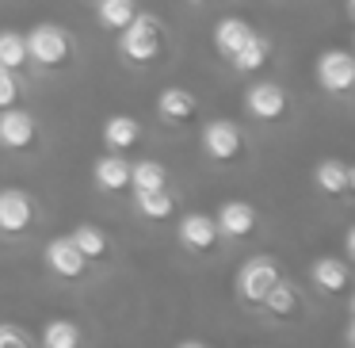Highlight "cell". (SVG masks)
I'll list each match as a JSON object with an SVG mask.
<instances>
[{
  "mask_svg": "<svg viewBox=\"0 0 355 348\" xmlns=\"http://www.w3.org/2000/svg\"><path fill=\"white\" fill-rule=\"evenodd\" d=\"M286 92L283 85H275V81H260V85H252L245 92V111L256 119V123H275V119L286 115Z\"/></svg>",
  "mask_w": 355,
  "mask_h": 348,
  "instance_id": "cell-8",
  "label": "cell"
},
{
  "mask_svg": "<svg viewBox=\"0 0 355 348\" xmlns=\"http://www.w3.org/2000/svg\"><path fill=\"white\" fill-rule=\"evenodd\" d=\"M283 276L275 264V256H248L245 264L237 268V295L241 302H248V306H260L263 295L271 291V283Z\"/></svg>",
  "mask_w": 355,
  "mask_h": 348,
  "instance_id": "cell-4",
  "label": "cell"
},
{
  "mask_svg": "<svg viewBox=\"0 0 355 348\" xmlns=\"http://www.w3.org/2000/svg\"><path fill=\"white\" fill-rule=\"evenodd\" d=\"M248 35H252V24H248V19L225 16V19H218V24H214V50H218L222 58H233Z\"/></svg>",
  "mask_w": 355,
  "mask_h": 348,
  "instance_id": "cell-18",
  "label": "cell"
},
{
  "mask_svg": "<svg viewBox=\"0 0 355 348\" xmlns=\"http://www.w3.org/2000/svg\"><path fill=\"white\" fill-rule=\"evenodd\" d=\"M69 238L77 241V249L88 256V260H103V256L111 253V241H107V233H103L100 226H77Z\"/></svg>",
  "mask_w": 355,
  "mask_h": 348,
  "instance_id": "cell-24",
  "label": "cell"
},
{
  "mask_svg": "<svg viewBox=\"0 0 355 348\" xmlns=\"http://www.w3.org/2000/svg\"><path fill=\"white\" fill-rule=\"evenodd\" d=\"M195 111H199L195 92H187V88H180V85L164 88V92L157 96V115H161V123H168V126H184L187 119H195Z\"/></svg>",
  "mask_w": 355,
  "mask_h": 348,
  "instance_id": "cell-12",
  "label": "cell"
},
{
  "mask_svg": "<svg viewBox=\"0 0 355 348\" xmlns=\"http://www.w3.org/2000/svg\"><path fill=\"white\" fill-rule=\"evenodd\" d=\"M344 249H347V256H352V260H355V226H352V230H347V238H344Z\"/></svg>",
  "mask_w": 355,
  "mask_h": 348,
  "instance_id": "cell-29",
  "label": "cell"
},
{
  "mask_svg": "<svg viewBox=\"0 0 355 348\" xmlns=\"http://www.w3.org/2000/svg\"><path fill=\"white\" fill-rule=\"evenodd\" d=\"M0 65L24 69L27 65V35L24 31H0Z\"/></svg>",
  "mask_w": 355,
  "mask_h": 348,
  "instance_id": "cell-25",
  "label": "cell"
},
{
  "mask_svg": "<svg viewBox=\"0 0 355 348\" xmlns=\"http://www.w3.org/2000/svg\"><path fill=\"white\" fill-rule=\"evenodd\" d=\"M164 50V24L153 12H134V19L119 31V54L130 65H149Z\"/></svg>",
  "mask_w": 355,
  "mask_h": 348,
  "instance_id": "cell-1",
  "label": "cell"
},
{
  "mask_svg": "<svg viewBox=\"0 0 355 348\" xmlns=\"http://www.w3.org/2000/svg\"><path fill=\"white\" fill-rule=\"evenodd\" d=\"M344 340H347V345L355 348V317H352V322H347V329H344Z\"/></svg>",
  "mask_w": 355,
  "mask_h": 348,
  "instance_id": "cell-30",
  "label": "cell"
},
{
  "mask_svg": "<svg viewBox=\"0 0 355 348\" xmlns=\"http://www.w3.org/2000/svg\"><path fill=\"white\" fill-rule=\"evenodd\" d=\"M19 96H24V88H19L16 69H4V65H0V108H12Z\"/></svg>",
  "mask_w": 355,
  "mask_h": 348,
  "instance_id": "cell-27",
  "label": "cell"
},
{
  "mask_svg": "<svg viewBox=\"0 0 355 348\" xmlns=\"http://www.w3.org/2000/svg\"><path fill=\"white\" fill-rule=\"evenodd\" d=\"M313 73H317V85L329 96H347L355 88V54H347V50H340V47L324 50V54L317 58Z\"/></svg>",
  "mask_w": 355,
  "mask_h": 348,
  "instance_id": "cell-5",
  "label": "cell"
},
{
  "mask_svg": "<svg viewBox=\"0 0 355 348\" xmlns=\"http://www.w3.org/2000/svg\"><path fill=\"white\" fill-rule=\"evenodd\" d=\"M31 333L24 325H12V322H0V348H31Z\"/></svg>",
  "mask_w": 355,
  "mask_h": 348,
  "instance_id": "cell-26",
  "label": "cell"
},
{
  "mask_svg": "<svg viewBox=\"0 0 355 348\" xmlns=\"http://www.w3.org/2000/svg\"><path fill=\"white\" fill-rule=\"evenodd\" d=\"M73 54H77V42L65 27L39 24L27 31V62H35L39 69H62L73 62Z\"/></svg>",
  "mask_w": 355,
  "mask_h": 348,
  "instance_id": "cell-2",
  "label": "cell"
},
{
  "mask_svg": "<svg viewBox=\"0 0 355 348\" xmlns=\"http://www.w3.org/2000/svg\"><path fill=\"white\" fill-rule=\"evenodd\" d=\"M260 306L268 310V314L275 317V322H291V317H298V314H302V291L291 283V279L279 276L275 283H271V291L263 295Z\"/></svg>",
  "mask_w": 355,
  "mask_h": 348,
  "instance_id": "cell-13",
  "label": "cell"
},
{
  "mask_svg": "<svg viewBox=\"0 0 355 348\" xmlns=\"http://www.w3.org/2000/svg\"><path fill=\"white\" fill-rule=\"evenodd\" d=\"M35 230V199L19 188L0 192V233L4 238H27Z\"/></svg>",
  "mask_w": 355,
  "mask_h": 348,
  "instance_id": "cell-6",
  "label": "cell"
},
{
  "mask_svg": "<svg viewBox=\"0 0 355 348\" xmlns=\"http://www.w3.org/2000/svg\"><path fill=\"white\" fill-rule=\"evenodd\" d=\"M191 4H210V0H191Z\"/></svg>",
  "mask_w": 355,
  "mask_h": 348,
  "instance_id": "cell-33",
  "label": "cell"
},
{
  "mask_svg": "<svg viewBox=\"0 0 355 348\" xmlns=\"http://www.w3.org/2000/svg\"><path fill=\"white\" fill-rule=\"evenodd\" d=\"M42 260H46V268L62 279H80L88 272V256L77 249L73 238H50L46 249H42Z\"/></svg>",
  "mask_w": 355,
  "mask_h": 348,
  "instance_id": "cell-9",
  "label": "cell"
},
{
  "mask_svg": "<svg viewBox=\"0 0 355 348\" xmlns=\"http://www.w3.org/2000/svg\"><path fill=\"white\" fill-rule=\"evenodd\" d=\"M168 184V169L153 157L130 165V192H146V188H164Z\"/></svg>",
  "mask_w": 355,
  "mask_h": 348,
  "instance_id": "cell-22",
  "label": "cell"
},
{
  "mask_svg": "<svg viewBox=\"0 0 355 348\" xmlns=\"http://www.w3.org/2000/svg\"><path fill=\"white\" fill-rule=\"evenodd\" d=\"M39 340L46 348H77L80 345V325L69 322V317H54V322H46V329H42Z\"/></svg>",
  "mask_w": 355,
  "mask_h": 348,
  "instance_id": "cell-23",
  "label": "cell"
},
{
  "mask_svg": "<svg viewBox=\"0 0 355 348\" xmlns=\"http://www.w3.org/2000/svg\"><path fill=\"white\" fill-rule=\"evenodd\" d=\"M344 12H347V19L355 24V0H344Z\"/></svg>",
  "mask_w": 355,
  "mask_h": 348,
  "instance_id": "cell-31",
  "label": "cell"
},
{
  "mask_svg": "<svg viewBox=\"0 0 355 348\" xmlns=\"http://www.w3.org/2000/svg\"><path fill=\"white\" fill-rule=\"evenodd\" d=\"M39 142V123H35L31 111L24 108H0V149H12V154H24Z\"/></svg>",
  "mask_w": 355,
  "mask_h": 348,
  "instance_id": "cell-7",
  "label": "cell"
},
{
  "mask_svg": "<svg viewBox=\"0 0 355 348\" xmlns=\"http://www.w3.org/2000/svg\"><path fill=\"white\" fill-rule=\"evenodd\" d=\"M134 210L149 222H164V218L176 215V195L164 188H146V192H134Z\"/></svg>",
  "mask_w": 355,
  "mask_h": 348,
  "instance_id": "cell-17",
  "label": "cell"
},
{
  "mask_svg": "<svg viewBox=\"0 0 355 348\" xmlns=\"http://www.w3.org/2000/svg\"><path fill=\"white\" fill-rule=\"evenodd\" d=\"M347 306H352V317H355V295H352V302H347Z\"/></svg>",
  "mask_w": 355,
  "mask_h": 348,
  "instance_id": "cell-32",
  "label": "cell"
},
{
  "mask_svg": "<svg viewBox=\"0 0 355 348\" xmlns=\"http://www.w3.org/2000/svg\"><path fill=\"white\" fill-rule=\"evenodd\" d=\"M309 279H313V287L321 295H340L352 283V272H347V264L340 260V256H317V260L309 264Z\"/></svg>",
  "mask_w": 355,
  "mask_h": 348,
  "instance_id": "cell-14",
  "label": "cell"
},
{
  "mask_svg": "<svg viewBox=\"0 0 355 348\" xmlns=\"http://www.w3.org/2000/svg\"><path fill=\"white\" fill-rule=\"evenodd\" d=\"M176 238L187 253H210L218 245V222L214 215H202V210H191V215L180 218L176 226Z\"/></svg>",
  "mask_w": 355,
  "mask_h": 348,
  "instance_id": "cell-11",
  "label": "cell"
},
{
  "mask_svg": "<svg viewBox=\"0 0 355 348\" xmlns=\"http://www.w3.org/2000/svg\"><path fill=\"white\" fill-rule=\"evenodd\" d=\"M268 58H271V39H263V35L252 31L245 42H241V50L230 58V62H233L237 73H260L263 65H268Z\"/></svg>",
  "mask_w": 355,
  "mask_h": 348,
  "instance_id": "cell-19",
  "label": "cell"
},
{
  "mask_svg": "<svg viewBox=\"0 0 355 348\" xmlns=\"http://www.w3.org/2000/svg\"><path fill=\"white\" fill-rule=\"evenodd\" d=\"M134 12H138V0H100L96 19H100V27H107V31H123L134 19Z\"/></svg>",
  "mask_w": 355,
  "mask_h": 348,
  "instance_id": "cell-21",
  "label": "cell"
},
{
  "mask_svg": "<svg viewBox=\"0 0 355 348\" xmlns=\"http://www.w3.org/2000/svg\"><path fill=\"white\" fill-rule=\"evenodd\" d=\"M199 142H202V154L218 165H233L245 154V131H241V123H233V119H210V123L202 126Z\"/></svg>",
  "mask_w": 355,
  "mask_h": 348,
  "instance_id": "cell-3",
  "label": "cell"
},
{
  "mask_svg": "<svg viewBox=\"0 0 355 348\" xmlns=\"http://www.w3.org/2000/svg\"><path fill=\"white\" fill-rule=\"evenodd\" d=\"M141 142V123L134 115H107L103 119V146L115 149V154H126Z\"/></svg>",
  "mask_w": 355,
  "mask_h": 348,
  "instance_id": "cell-16",
  "label": "cell"
},
{
  "mask_svg": "<svg viewBox=\"0 0 355 348\" xmlns=\"http://www.w3.org/2000/svg\"><path fill=\"white\" fill-rule=\"evenodd\" d=\"M344 184H347V165L336 161V157H324V161H317L313 169V188L321 195H329V199H344Z\"/></svg>",
  "mask_w": 355,
  "mask_h": 348,
  "instance_id": "cell-20",
  "label": "cell"
},
{
  "mask_svg": "<svg viewBox=\"0 0 355 348\" xmlns=\"http://www.w3.org/2000/svg\"><path fill=\"white\" fill-rule=\"evenodd\" d=\"M214 222H218V238H230V241H241L256 230V207L245 199H225L222 207L214 210Z\"/></svg>",
  "mask_w": 355,
  "mask_h": 348,
  "instance_id": "cell-10",
  "label": "cell"
},
{
  "mask_svg": "<svg viewBox=\"0 0 355 348\" xmlns=\"http://www.w3.org/2000/svg\"><path fill=\"white\" fill-rule=\"evenodd\" d=\"M92 180L100 192L115 195V192H126L130 188V161H126L123 154H107L100 157V161L92 165Z\"/></svg>",
  "mask_w": 355,
  "mask_h": 348,
  "instance_id": "cell-15",
  "label": "cell"
},
{
  "mask_svg": "<svg viewBox=\"0 0 355 348\" xmlns=\"http://www.w3.org/2000/svg\"><path fill=\"white\" fill-rule=\"evenodd\" d=\"M344 199H355V165H347V184H344Z\"/></svg>",
  "mask_w": 355,
  "mask_h": 348,
  "instance_id": "cell-28",
  "label": "cell"
}]
</instances>
